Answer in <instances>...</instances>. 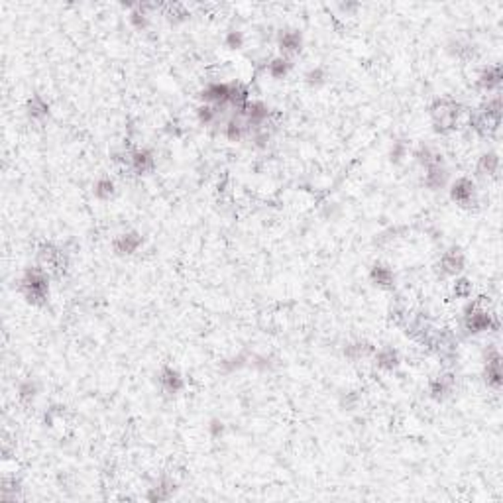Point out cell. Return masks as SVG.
Wrapping results in <instances>:
<instances>
[{
    "label": "cell",
    "mask_w": 503,
    "mask_h": 503,
    "mask_svg": "<svg viewBox=\"0 0 503 503\" xmlns=\"http://www.w3.org/2000/svg\"><path fill=\"white\" fill-rule=\"evenodd\" d=\"M502 94L493 93L476 110H472L470 118H468V126H470V130L476 136L492 138L493 134H497V130L502 126Z\"/></svg>",
    "instance_id": "cell-1"
},
{
    "label": "cell",
    "mask_w": 503,
    "mask_h": 503,
    "mask_svg": "<svg viewBox=\"0 0 503 503\" xmlns=\"http://www.w3.org/2000/svg\"><path fill=\"white\" fill-rule=\"evenodd\" d=\"M464 115L462 105L452 99V96H439L435 99L429 106V118L432 132L439 136H449L452 132L458 130L460 118Z\"/></svg>",
    "instance_id": "cell-2"
},
{
    "label": "cell",
    "mask_w": 503,
    "mask_h": 503,
    "mask_svg": "<svg viewBox=\"0 0 503 503\" xmlns=\"http://www.w3.org/2000/svg\"><path fill=\"white\" fill-rule=\"evenodd\" d=\"M52 275L43 270L42 265L26 268L20 277V293L24 301L31 307H43L50 301L52 293Z\"/></svg>",
    "instance_id": "cell-3"
},
{
    "label": "cell",
    "mask_w": 503,
    "mask_h": 503,
    "mask_svg": "<svg viewBox=\"0 0 503 503\" xmlns=\"http://www.w3.org/2000/svg\"><path fill=\"white\" fill-rule=\"evenodd\" d=\"M462 326L472 336L497 333L500 330V319L488 307H483L480 301H472V303L466 305V309L462 313Z\"/></svg>",
    "instance_id": "cell-4"
},
{
    "label": "cell",
    "mask_w": 503,
    "mask_h": 503,
    "mask_svg": "<svg viewBox=\"0 0 503 503\" xmlns=\"http://www.w3.org/2000/svg\"><path fill=\"white\" fill-rule=\"evenodd\" d=\"M38 265H42L45 272L55 277H61L63 273L69 268V256L63 250L61 246H57L55 242H42L36 252Z\"/></svg>",
    "instance_id": "cell-5"
},
{
    "label": "cell",
    "mask_w": 503,
    "mask_h": 503,
    "mask_svg": "<svg viewBox=\"0 0 503 503\" xmlns=\"http://www.w3.org/2000/svg\"><path fill=\"white\" fill-rule=\"evenodd\" d=\"M483 384L492 391H500L503 386V358L497 346L490 344L483 350Z\"/></svg>",
    "instance_id": "cell-6"
},
{
    "label": "cell",
    "mask_w": 503,
    "mask_h": 503,
    "mask_svg": "<svg viewBox=\"0 0 503 503\" xmlns=\"http://www.w3.org/2000/svg\"><path fill=\"white\" fill-rule=\"evenodd\" d=\"M446 189H449V197H451L452 203L462 207V209H472V207L478 205V185L468 175L452 179Z\"/></svg>",
    "instance_id": "cell-7"
},
{
    "label": "cell",
    "mask_w": 503,
    "mask_h": 503,
    "mask_svg": "<svg viewBox=\"0 0 503 503\" xmlns=\"http://www.w3.org/2000/svg\"><path fill=\"white\" fill-rule=\"evenodd\" d=\"M437 270L442 277H458L466 270V256L458 246H451L440 254Z\"/></svg>",
    "instance_id": "cell-8"
},
{
    "label": "cell",
    "mask_w": 503,
    "mask_h": 503,
    "mask_svg": "<svg viewBox=\"0 0 503 503\" xmlns=\"http://www.w3.org/2000/svg\"><path fill=\"white\" fill-rule=\"evenodd\" d=\"M201 103H207V105H214L219 108H226L231 106L232 99V81H210L207 83L199 93Z\"/></svg>",
    "instance_id": "cell-9"
},
{
    "label": "cell",
    "mask_w": 503,
    "mask_h": 503,
    "mask_svg": "<svg viewBox=\"0 0 503 503\" xmlns=\"http://www.w3.org/2000/svg\"><path fill=\"white\" fill-rule=\"evenodd\" d=\"M156 154L150 147H134L128 150V161L126 166L136 175H152L156 171Z\"/></svg>",
    "instance_id": "cell-10"
},
{
    "label": "cell",
    "mask_w": 503,
    "mask_h": 503,
    "mask_svg": "<svg viewBox=\"0 0 503 503\" xmlns=\"http://www.w3.org/2000/svg\"><path fill=\"white\" fill-rule=\"evenodd\" d=\"M144 234L138 231H124L112 238V252L120 258H130L144 246Z\"/></svg>",
    "instance_id": "cell-11"
},
{
    "label": "cell",
    "mask_w": 503,
    "mask_h": 503,
    "mask_svg": "<svg viewBox=\"0 0 503 503\" xmlns=\"http://www.w3.org/2000/svg\"><path fill=\"white\" fill-rule=\"evenodd\" d=\"M238 112L244 116V120L248 122L252 132L258 130V128L268 126L270 118H272V108L265 105L263 101H248L242 108H238Z\"/></svg>",
    "instance_id": "cell-12"
},
{
    "label": "cell",
    "mask_w": 503,
    "mask_h": 503,
    "mask_svg": "<svg viewBox=\"0 0 503 503\" xmlns=\"http://www.w3.org/2000/svg\"><path fill=\"white\" fill-rule=\"evenodd\" d=\"M157 386L163 395L175 398L185 389V376L175 366H163L157 374Z\"/></svg>",
    "instance_id": "cell-13"
},
{
    "label": "cell",
    "mask_w": 503,
    "mask_h": 503,
    "mask_svg": "<svg viewBox=\"0 0 503 503\" xmlns=\"http://www.w3.org/2000/svg\"><path fill=\"white\" fill-rule=\"evenodd\" d=\"M451 183V171L446 168V161L444 157L430 163L429 168L423 169V185L429 189V191H440V189H446Z\"/></svg>",
    "instance_id": "cell-14"
},
{
    "label": "cell",
    "mask_w": 503,
    "mask_h": 503,
    "mask_svg": "<svg viewBox=\"0 0 503 503\" xmlns=\"http://www.w3.org/2000/svg\"><path fill=\"white\" fill-rule=\"evenodd\" d=\"M367 279L374 287L384 289V291H393L395 285H398V275L393 272V268L386 262L372 263L370 270H367Z\"/></svg>",
    "instance_id": "cell-15"
},
{
    "label": "cell",
    "mask_w": 503,
    "mask_h": 503,
    "mask_svg": "<svg viewBox=\"0 0 503 503\" xmlns=\"http://www.w3.org/2000/svg\"><path fill=\"white\" fill-rule=\"evenodd\" d=\"M456 389V376L452 372H440L435 377L429 379V386H427V391H429V398L432 401H444L449 399L454 393Z\"/></svg>",
    "instance_id": "cell-16"
},
{
    "label": "cell",
    "mask_w": 503,
    "mask_h": 503,
    "mask_svg": "<svg viewBox=\"0 0 503 503\" xmlns=\"http://www.w3.org/2000/svg\"><path fill=\"white\" fill-rule=\"evenodd\" d=\"M503 83V69L500 63H492V65H486L480 69V73L476 77V87L478 91L482 93L493 94L500 93Z\"/></svg>",
    "instance_id": "cell-17"
},
{
    "label": "cell",
    "mask_w": 503,
    "mask_h": 503,
    "mask_svg": "<svg viewBox=\"0 0 503 503\" xmlns=\"http://www.w3.org/2000/svg\"><path fill=\"white\" fill-rule=\"evenodd\" d=\"M305 48V36L303 31L297 30V28H285V30H279L277 34V50H279V55H285V57H293L297 53L303 52Z\"/></svg>",
    "instance_id": "cell-18"
},
{
    "label": "cell",
    "mask_w": 503,
    "mask_h": 503,
    "mask_svg": "<svg viewBox=\"0 0 503 503\" xmlns=\"http://www.w3.org/2000/svg\"><path fill=\"white\" fill-rule=\"evenodd\" d=\"M175 492H177V482L171 476L163 474V476H159L156 482L152 483V488H147L146 500L152 503L169 502L175 495Z\"/></svg>",
    "instance_id": "cell-19"
},
{
    "label": "cell",
    "mask_w": 503,
    "mask_h": 503,
    "mask_svg": "<svg viewBox=\"0 0 503 503\" xmlns=\"http://www.w3.org/2000/svg\"><path fill=\"white\" fill-rule=\"evenodd\" d=\"M502 169V157L495 150H488L476 161V177L495 179Z\"/></svg>",
    "instance_id": "cell-20"
},
{
    "label": "cell",
    "mask_w": 503,
    "mask_h": 503,
    "mask_svg": "<svg viewBox=\"0 0 503 503\" xmlns=\"http://www.w3.org/2000/svg\"><path fill=\"white\" fill-rule=\"evenodd\" d=\"M24 112H26V118L30 122L42 124L52 115V106H50V103L43 99L42 94H31L30 99L26 101V105H24Z\"/></svg>",
    "instance_id": "cell-21"
},
{
    "label": "cell",
    "mask_w": 503,
    "mask_h": 503,
    "mask_svg": "<svg viewBox=\"0 0 503 503\" xmlns=\"http://www.w3.org/2000/svg\"><path fill=\"white\" fill-rule=\"evenodd\" d=\"M374 366L381 372H395L399 366H401V354H399L398 348L393 346H381V348H376L374 350Z\"/></svg>",
    "instance_id": "cell-22"
},
{
    "label": "cell",
    "mask_w": 503,
    "mask_h": 503,
    "mask_svg": "<svg viewBox=\"0 0 503 503\" xmlns=\"http://www.w3.org/2000/svg\"><path fill=\"white\" fill-rule=\"evenodd\" d=\"M222 134H224V138H226L228 142H242V140L250 138L252 130L248 122L244 120V116H242L238 110H234V115L224 122Z\"/></svg>",
    "instance_id": "cell-23"
},
{
    "label": "cell",
    "mask_w": 503,
    "mask_h": 503,
    "mask_svg": "<svg viewBox=\"0 0 503 503\" xmlns=\"http://www.w3.org/2000/svg\"><path fill=\"white\" fill-rule=\"evenodd\" d=\"M159 8L156 4H128V24L138 31H144L150 28L152 22V12Z\"/></svg>",
    "instance_id": "cell-24"
},
{
    "label": "cell",
    "mask_w": 503,
    "mask_h": 503,
    "mask_svg": "<svg viewBox=\"0 0 503 503\" xmlns=\"http://www.w3.org/2000/svg\"><path fill=\"white\" fill-rule=\"evenodd\" d=\"M374 350H376V346L372 344L370 340H352V342L344 344L342 354H344L348 362L358 364V362H362V360H367V358L374 356Z\"/></svg>",
    "instance_id": "cell-25"
},
{
    "label": "cell",
    "mask_w": 503,
    "mask_h": 503,
    "mask_svg": "<svg viewBox=\"0 0 503 503\" xmlns=\"http://www.w3.org/2000/svg\"><path fill=\"white\" fill-rule=\"evenodd\" d=\"M291 69H293V61L289 59V57H285V55H275L272 57L268 65H265V71L268 75L275 79V81H282V79H287L289 73H291Z\"/></svg>",
    "instance_id": "cell-26"
},
{
    "label": "cell",
    "mask_w": 503,
    "mask_h": 503,
    "mask_svg": "<svg viewBox=\"0 0 503 503\" xmlns=\"http://www.w3.org/2000/svg\"><path fill=\"white\" fill-rule=\"evenodd\" d=\"M411 157L419 163L421 168H429L430 163H435V161H439L442 159V154L435 150V146H430V144H425V142H421L419 146L415 147L413 152H411Z\"/></svg>",
    "instance_id": "cell-27"
},
{
    "label": "cell",
    "mask_w": 503,
    "mask_h": 503,
    "mask_svg": "<svg viewBox=\"0 0 503 503\" xmlns=\"http://www.w3.org/2000/svg\"><path fill=\"white\" fill-rule=\"evenodd\" d=\"M38 395H40V384L34 377L22 379L20 384H18V388H16V398L24 405H31L38 399Z\"/></svg>",
    "instance_id": "cell-28"
},
{
    "label": "cell",
    "mask_w": 503,
    "mask_h": 503,
    "mask_svg": "<svg viewBox=\"0 0 503 503\" xmlns=\"http://www.w3.org/2000/svg\"><path fill=\"white\" fill-rule=\"evenodd\" d=\"M116 195V183L110 175H101L93 183V197L96 201H110Z\"/></svg>",
    "instance_id": "cell-29"
},
{
    "label": "cell",
    "mask_w": 503,
    "mask_h": 503,
    "mask_svg": "<svg viewBox=\"0 0 503 503\" xmlns=\"http://www.w3.org/2000/svg\"><path fill=\"white\" fill-rule=\"evenodd\" d=\"M22 483L16 476H4L0 482V500L2 502H16L20 500Z\"/></svg>",
    "instance_id": "cell-30"
},
{
    "label": "cell",
    "mask_w": 503,
    "mask_h": 503,
    "mask_svg": "<svg viewBox=\"0 0 503 503\" xmlns=\"http://www.w3.org/2000/svg\"><path fill=\"white\" fill-rule=\"evenodd\" d=\"M222 110H224V108H219V106L214 105H207V103H201V105L197 106V110H195V116H197V122H199L201 126L209 128V126L219 122L220 116H222Z\"/></svg>",
    "instance_id": "cell-31"
},
{
    "label": "cell",
    "mask_w": 503,
    "mask_h": 503,
    "mask_svg": "<svg viewBox=\"0 0 503 503\" xmlns=\"http://www.w3.org/2000/svg\"><path fill=\"white\" fill-rule=\"evenodd\" d=\"M161 14H163V18H166L169 24H173V26L187 22L189 16H191L187 10V6H185V4H179V2L163 4V6H161Z\"/></svg>",
    "instance_id": "cell-32"
},
{
    "label": "cell",
    "mask_w": 503,
    "mask_h": 503,
    "mask_svg": "<svg viewBox=\"0 0 503 503\" xmlns=\"http://www.w3.org/2000/svg\"><path fill=\"white\" fill-rule=\"evenodd\" d=\"M250 360H252V356L244 354V352H240V354H234V356L226 358V360H222V362H220V372H224V374H234V372H240V370H244V367L250 366Z\"/></svg>",
    "instance_id": "cell-33"
},
{
    "label": "cell",
    "mask_w": 503,
    "mask_h": 503,
    "mask_svg": "<svg viewBox=\"0 0 503 503\" xmlns=\"http://www.w3.org/2000/svg\"><path fill=\"white\" fill-rule=\"evenodd\" d=\"M305 79V85L307 87H311V89H319V87H323L326 83V79H328V73H326L325 67H321V65H314L311 69H307L303 75Z\"/></svg>",
    "instance_id": "cell-34"
},
{
    "label": "cell",
    "mask_w": 503,
    "mask_h": 503,
    "mask_svg": "<svg viewBox=\"0 0 503 503\" xmlns=\"http://www.w3.org/2000/svg\"><path fill=\"white\" fill-rule=\"evenodd\" d=\"M411 154V150H409V144L405 140H395L391 146H389V161L393 163V166H401L405 159L409 157Z\"/></svg>",
    "instance_id": "cell-35"
},
{
    "label": "cell",
    "mask_w": 503,
    "mask_h": 503,
    "mask_svg": "<svg viewBox=\"0 0 503 503\" xmlns=\"http://www.w3.org/2000/svg\"><path fill=\"white\" fill-rule=\"evenodd\" d=\"M472 293H474V283L468 277L464 275H458L454 277V283H452V295L456 299H470Z\"/></svg>",
    "instance_id": "cell-36"
},
{
    "label": "cell",
    "mask_w": 503,
    "mask_h": 503,
    "mask_svg": "<svg viewBox=\"0 0 503 503\" xmlns=\"http://www.w3.org/2000/svg\"><path fill=\"white\" fill-rule=\"evenodd\" d=\"M224 48L226 50H231V52H240L242 48L246 45V36H244V31L238 30V28H232L224 34Z\"/></svg>",
    "instance_id": "cell-37"
},
{
    "label": "cell",
    "mask_w": 503,
    "mask_h": 503,
    "mask_svg": "<svg viewBox=\"0 0 503 503\" xmlns=\"http://www.w3.org/2000/svg\"><path fill=\"white\" fill-rule=\"evenodd\" d=\"M449 52L456 57V59H470L474 55V45L466 40H452L451 45H449Z\"/></svg>",
    "instance_id": "cell-38"
},
{
    "label": "cell",
    "mask_w": 503,
    "mask_h": 503,
    "mask_svg": "<svg viewBox=\"0 0 503 503\" xmlns=\"http://www.w3.org/2000/svg\"><path fill=\"white\" fill-rule=\"evenodd\" d=\"M250 142L254 144V146L258 147V150L268 147V144L272 142V132H270V128H268V126H263V128L254 130V132L250 134Z\"/></svg>",
    "instance_id": "cell-39"
},
{
    "label": "cell",
    "mask_w": 503,
    "mask_h": 503,
    "mask_svg": "<svg viewBox=\"0 0 503 503\" xmlns=\"http://www.w3.org/2000/svg\"><path fill=\"white\" fill-rule=\"evenodd\" d=\"M207 432H209L210 439H222V437L226 435V423L219 419V417H212V419L209 421V425H207Z\"/></svg>",
    "instance_id": "cell-40"
},
{
    "label": "cell",
    "mask_w": 503,
    "mask_h": 503,
    "mask_svg": "<svg viewBox=\"0 0 503 503\" xmlns=\"http://www.w3.org/2000/svg\"><path fill=\"white\" fill-rule=\"evenodd\" d=\"M358 405H360L358 391H348V393H344V395L340 398V407L344 409V411H354Z\"/></svg>",
    "instance_id": "cell-41"
},
{
    "label": "cell",
    "mask_w": 503,
    "mask_h": 503,
    "mask_svg": "<svg viewBox=\"0 0 503 503\" xmlns=\"http://www.w3.org/2000/svg\"><path fill=\"white\" fill-rule=\"evenodd\" d=\"M250 366H254L256 370H260V372H268V370H272L273 358L272 356H252Z\"/></svg>",
    "instance_id": "cell-42"
},
{
    "label": "cell",
    "mask_w": 503,
    "mask_h": 503,
    "mask_svg": "<svg viewBox=\"0 0 503 503\" xmlns=\"http://www.w3.org/2000/svg\"><path fill=\"white\" fill-rule=\"evenodd\" d=\"M338 8L344 12V14H348V12L358 10V8H360V4H356V2H340V4H338Z\"/></svg>",
    "instance_id": "cell-43"
}]
</instances>
